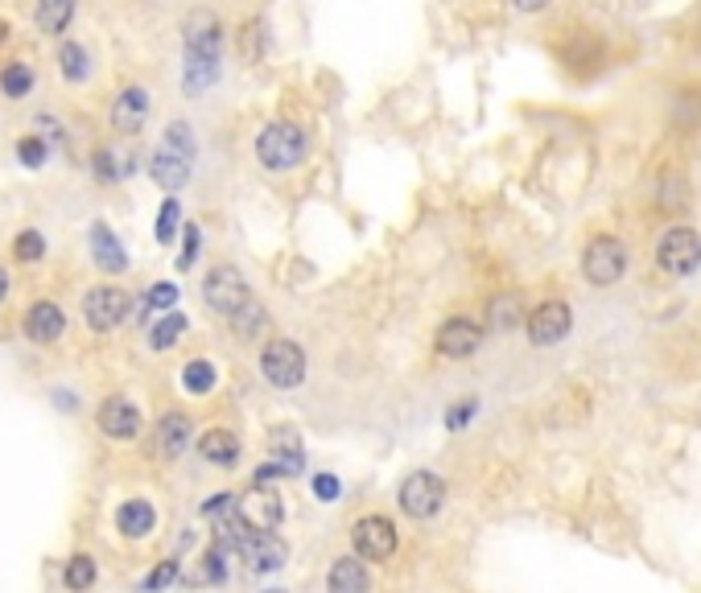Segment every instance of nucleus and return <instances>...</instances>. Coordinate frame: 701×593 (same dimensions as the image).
<instances>
[{
    "instance_id": "4",
    "label": "nucleus",
    "mask_w": 701,
    "mask_h": 593,
    "mask_svg": "<svg viewBox=\"0 0 701 593\" xmlns=\"http://www.w3.org/2000/svg\"><path fill=\"white\" fill-rule=\"evenodd\" d=\"M657 265L673 276H689L701 268V240L693 227H668L657 244Z\"/></svg>"
},
{
    "instance_id": "38",
    "label": "nucleus",
    "mask_w": 701,
    "mask_h": 593,
    "mask_svg": "<svg viewBox=\"0 0 701 593\" xmlns=\"http://www.w3.org/2000/svg\"><path fill=\"white\" fill-rule=\"evenodd\" d=\"M194 256H199V227L190 223L186 227V244H182V260H178V268L186 272V268L194 265Z\"/></svg>"
},
{
    "instance_id": "8",
    "label": "nucleus",
    "mask_w": 701,
    "mask_h": 593,
    "mask_svg": "<svg viewBox=\"0 0 701 593\" xmlns=\"http://www.w3.org/2000/svg\"><path fill=\"white\" fill-rule=\"evenodd\" d=\"M235 515H240V524L247 532H272L281 524L285 507H281V494L265 491V482H256L252 491L235 499Z\"/></svg>"
},
{
    "instance_id": "40",
    "label": "nucleus",
    "mask_w": 701,
    "mask_h": 593,
    "mask_svg": "<svg viewBox=\"0 0 701 593\" xmlns=\"http://www.w3.org/2000/svg\"><path fill=\"white\" fill-rule=\"evenodd\" d=\"M512 4L520 9V13H540V9L549 4V0H512Z\"/></svg>"
},
{
    "instance_id": "18",
    "label": "nucleus",
    "mask_w": 701,
    "mask_h": 593,
    "mask_svg": "<svg viewBox=\"0 0 701 593\" xmlns=\"http://www.w3.org/2000/svg\"><path fill=\"white\" fill-rule=\"evenodd\" d=\"M327 585H330V593H364L368 590L371 577H368L364 556H343V560H334V569L327 573Z\"/></svg>"
},
{
    "instance_id": "7",
    "label": "nucleus",
    "mask_w": 701,
    "mask_h": 593,
    "mask_svg": "<svg viewBox=\"0 0 701 593\" xmlns=\"http://www.w3.org/2000/svg\"><path fill=\"white\" fill-rule=\"evenodd\" d=\"M582 272H586L590 285H615V281H623V272H627V252L611 235H598L582 252Z\"/></svg>"
},
{
    "instance_id": "30",
    "label": "nucleus",
    "mask_w": 701,
    "mask_h": 593,
    "mask_svg": "<svg viewBox=\"0 0 701 593\" xmlns=\"http://www.w3.org/2000/svg\"><path fill=\"white\" fill-rule=\"evenodd\" d=\"M66 585H71V590L95 585V560H91V556H75V560L66 565Z\"/></svg>"
},
{
    "instance_id": "11",
    "label": "nucleus",
    "mask_w": 701,
    "mask_h": 593,
    "mask_svg": "<svg viewBox=\"0 0 701 593\" xmlns=\"http://www.w3.org/2000/svg\"><path fill=\"white\" fill-rule=\"evenodd\" d=\"M351 544H355V553L364 556V560H388L396 553V528L384 515H364L351 528Z\"/></svg>"
},
{
    "instance_id": "37",
    "label": "nucleus",
    "mask_w": 701,
    "mask_h": 593,
    "mask_svg": "<svg viewBox=\"0 0 701 593\" xmlns=\"http://www.w3.org/2000/svg\"><path fill=\"white\" fill-rule=\"evenodd\" d=\"M339 491H343V487H339V478H334V474H318V478H314V494H318L322 503H334Z\"/></svg>"
},
{
    "instance_id": "14",
    "label": "nucleus",
    "mask_w": 701,
    "mask_h": 593,
    "mask_svg": "<svg viewBox=\"0 0 701 593\" xmlns=\"http://www.w3.org/2000/svg\"><path fill=\"white\" fill-rule=\"evenodd\" d=\"M100 429H103V437H112V441H132V437L141 433V412H137L132 400L112 396V400H103V409H100Z\"/></svg>"
},
{
    "instance_id": "42",
    "label": "nucleus",
    "mask_w": 701,
    "mask_h": 593,
    "mask_svg": "<svg viewBox=\"0 0 701 593\" xmlns=\"http://www.w3.org/2000/svg\"><path fill=\"white\" fill-rule=\"evenodd\" d=\"M9 38V25H4V21H0V41Z\"/></svg>"
},
{
    "instance_id": "16",
    "label": "nucleus",
    "mask_w": 701,
    "mask_h": 593,
    "mask_svg": "<svg viewBox=\"0 0 701 593\" xmlns=\"http://www.w3.org/2000/svg\"><path fill=\"white\" fill-rule=\"evenodd\" d=\"M144 120H149V95H144L141 87H124L116 103H112V128L116 132H141Z\"/></svg>"
},
{
    "instance_id": "5",
    "label": "nucleus",
    "mask_w": 701,
    "mask_h": 593,
    "mask_svg": "<svg viewBox=\"0 0 701 593\" xmlns=\"http://www.w3.org/2000/svg\"><path fill=\"white\" fill-rule=\"evenodd\" d=\"M260 371H265V379L272 388H297L306 379V354L289 338H272L260 350Z\"/></svg>"
},
{
    "instance_id": "27",
    "label": "nucleus",
    "mask_w": 701,
    "mask_h": 593,
    "mask_svg": "<svg viewBox=\"0 0 701 593\" xmlns=\"http://www.w3.org/2000/svg\"><path fill=\"white\" fill-rule=\"evenodd\" d=\"M0 87H4V95L21 100V95L34 87V66H25V62H9V66L0 70Z\"/></svg>"
},
{
    "instance_id": "13",
    "label": "nucleus",
    "mask_w": 701,
    "mask_h": 593,
    "mask_svg": "<svg viewBox=\"0 0 701 593\" xmlns=\"http://www.w3.org/2000/svg\"><path fill=\"white\" fill-rule=\"evenodd\" d=\"M240 556L247 560V569H256V573H272V569H281L285 565V540L277 532H247L244 544H240Z\"/></svg>"
},
{
    "instance_id": "3",
    "label": "nucleus",
    "mask_w": 701,
    "mask_h": 593,
    "mask_svg": "<svg viewBox=\"0 0 701 593\" xmlns=\"http://www.w3.org/2000/svg\"><path fill=\"white\" fill-rule=\"evenodd\" d=\"M256 157H260V165L272 169V173L293 169V165L306 157V137H302V128H293V124H285V120L268 124L265 132L256 137Z\"/></svg>"
},
{
    "instance_id": "28",
    "label": "nucleus",
    "mask_w": 701,
    "mask_h": 593,
    "mask_svg": "<svg viewBox=\"0 0 701 593\" xmlns=\"http://www.w3.org/2000/svg\"><path fill=\"white\" fill-rule=\"evenodd\" d=\"M182 384L186 391H194V396H206V391L215 388V368L206 363V359H190L182 371Z\"/></svg>"
},
{
    "instance_id": "26",
    "label": "nucleus",
    "mask_w": 701,
    "mask_h": 593,
    "mask_svg": "<svg viewBox=\"0 0 701 593\" xmlns=\"http://www.w3.org/2000/svg\"><path fill=\"white\" fill-rule=\"evenodd\" d=\"M59 66H62V75L71 82H82L87 79V70H91V59H87V50L82 46H75V41H66L59 50Z\"/></svg>"
},
{
    "instance_id": "33",
    "label": "nucleus",
    "mask_w": 701,
    "mask_h": 593,
    "mask_svg": "<svg viewBox=\"0 0 701 593\" xmlns=\"http://www.w3.org/2000/svg\"><path fill=\"white\" fill-rule=\"evenodd\" d=\"M178 581V560H162L153 573L144 577V590H162V585H174Z\"/></svg>"
},
{
    "instance_id": "2",
    "label": "nucleus",
    "mask_w": 701,
    "mask_h": 593,
    "mask_svg": "<svg viewBox=\"0 0 701 593\" xmlns=\"http://www.w3.org/2000/svg\"><path fill=\"white\" fill-rule=\"evenodd\" d=\"M190 162H194V132H190V124H169L162 149L153 153V165H149L153 182L169 190V194L182 190L190 182Z\"/></svg>"
},
{
    "instance_id": "10",
    "label": "nucleus",
    "mask_w": 701,
    "mask_h": 593,
    "mask_svg": "<svg viewBox=\"0 0 701 593\" xmlns=\"http://www.w3.org/2000/svg\"><path fill=\"white\" fill-rule=\"evenodd\" d=\"M82 318H87V326L107 334V330H116L128 318V293L124 288H112V285H100L91 288L87 297H82Z\"/></svg>"
},
{
    "instance_id": "22",
    "label": "nucleus",
    "mask_w": 701,
    "mask_h": 593,
    "mask_svg": "<svg viewBox=\"0 0 701 593\" xmlns=\"http://www.w3.org/2000/svg\"><path fill=\"white\" fill-rule=\"evenodd\" d=\"M199 453H203L211 466H224V470H231V466L240 462V441H235L227 429H211L203 441H199Z\"/></svg>"
},
{
    "instance_id": "39",
    "label": "nucleus",
    "mask_w": 701,
    "mask_h": 593,
    "mask_svg": "<svg viewBox=\"0 0 701 593\" xmlns=\"http://www.w3.org/2000/svg\"><path fill=\"white\" fill-rule=\"evenodd\" d=\"M471 416H474V404H458V409H450V416H446V425H450V429H462V425H467Z\"/></svg>"
},
{
    "instance_id": "23",
    "label": "nucleus",
    "mask_w": 701,
    "mask_h": 593,
    "mask_svg": "<svg viewBox=\"0 0 701 593\" xmlns=\"http://www.w3.org/2000/svg\"><path fill=\"white\" fill-rule=\"evenodd\" d=\"M75 17V0H38V29L41 34H62Z\"/></svg>"
},
{
    "instance_id": "31",
    "label": "nucleus",
    "mask_w": 701,
    "mask_h": 593,
    "mask_svg": "<svg viewBox=\"0 0 701 593\" xmlns=\"http://www.w3.org/2000/svg\"><path fill=\"white\" fill-rule=\"evenodd\" d=\"M13 252H17L21 265H34V260H41V252H46V240H41L38 231H21Z\"/></svg>"
},
{
    "instance_id": "34",
    "label": "nucleus",
    "mask_w": 701,
    "mask_h": 593,
    "mask_svg": "<svg viewBox=\"0 0 701 593\" xmlns=\"http://www.w3.org/2000/svg\"><path fill=\"white\" fill-rule=\"evenodd\" d=\"M178 301V285H169V281H162V285L149 288V309H169Z\"/></svg>"
},
{
    "instance_id": "36",
    "label": "nucleus",
    "mask_w": 701,
    "mask_h": 593,
    "mask_svg": "<svg viewBox=\"0 0 701 593\" xmlns=\"http://www.w3.org/2000/svg\"><path fill=\"white\" fill-rule=\"evenodd\" d=\"M17 157H21L25 165H29V169H38V165H46V144L29 137V141H21V144H17Z\"/></svg>"
},
{
    "instance_id": "24",
    "label": "nucleus",
    "mask_w": 701,
    "mask_h": 593,
    "mask_svg": "<svg viewBox=\"0 0 701 593\" xmlns=\"http://www.w3.org/2000/svg\"><path fill=\"white\" fill-rule=\"evenodd\" d=\"M265 322H268V313L256 306V297H252V301H244V306L231 313V330H235L240 338H256V334L265 330Z\"/></svg>"
},
{
    "instance_id": "19",
    "label": "nucleus",
    "mask_w": 701,
    "mask_h": 593,
    "mask_svg": "<svg viewBox=\"0 0 701 593\" xmlns=\"http://www.w3.org/2000/svg\"><path fill=\"white\" fill-rule=\"evenodd\" d=\"M62 330H66V318H62V309L54 301H38L25 318V334L34 343H54V338H62Z\"/></svg>"
},
{
    "instance_id": "35",
    "label": "nucleus",
    "mask_w": 701,
    "mask_h": 593,
    "mask_svg": "<svg viewBox=\"0 0 701 593\" xmlns=\"http://www.w3.org/2000/svg\"><path fill=\"white\" fill-rule=\"evenodd\" d=\"M515 313H520L515 297H499V301H492V322H495V326H512Z\"/></svg>"
},
{
    "instance_id": "9",
    "label": "nucleus",
    "mask_w": 701,
    "mask_h": 593,
    "mask_svg": "<svg viewBox=\"0 0 701 593\" xmlns=\"http://www.w3.org/2000/svg\"><path fill=\"white\" fill-rule=\"evenodd\" d=\"M203 297H206V306L215 309V313L231 318V313L244 306V301H252V288H247V281L235 272V268L224 265V268H215V272L206 276Z\"/></svg>"
},
{
    "instance_id": "1",
    "label": "nucleus",
    "mask_w": 701,
    "mask_h": 593,
    "mask_svg": "<svg viewBox=\"0 0 701 593\" xmlns=\"http://www.w3.org/2000/svg\"><path fill=\"white\" fill-rule=\"evenodd\" d=\"M186 41V70L182 82L190 95L206 91L211 82L219 79V50H224V25L211 9H194L182 25Z\"/></svg>"
},
{
    "instance_id": "12",
    "label": "nucleus",
    "mask_w": 701,
    "mask_h": 593,
    "mask_svg": "<svg viewBox=\"0 0 701 593\" xmlns=\"http://www.w3.org/2000/svg\"><path fill=\"white\" fill-rule=\"evenodd\" d=\"M524 326H528L524 334H528L533 347H557V343L570 334V326H574V313H570L565 301H545V306H536L533 313H528Z\"/></svg>"
},
{
    "instance_id": "25",
    "label": "nucleus",
    "mask_w": 701,
    "mask_h": 593,
    "mask_svg": "<svg viewBox=\"0 0 701 593\" xmlns=\"http://www.w3.org/2000/svg\"><path fill=\"white\" fill-rule=\"evenodd\" d=\"M186 330V318L182 313H165L162 322H153V330H149V347L153 350H169L178 338H182Z\"/></svg>"
},
{
    "instance_id": "6",
    "label": "nucleus",
    "mask_w": 701,
    "mask_h": 593,
    "mask_svg": "<svg viewBox=\"0 0 701 593\" xmlns=\"http://www.w3.org/2000/svg\"><path fill=\"white\" fill-rule=\"evenodd\" d=\"M400 512L412 515V519H430V515L442 512L446 503V482L433 470H412L405 482H400Z\"/></svg>"
},
{
    "instance_id": "17",
    "label": "nucleus",
    "mask_w": 701,
    "mask_h": 593,
    "mask_svg": "<svg viewBox=\"0 0 701 593\" xmlns=\"http://www.w3.org/2000/svg\"><path fill=\"white\" fill-rule=\"evenodd\" d=\"M190 446V416L186 412H165L157 421V453L162 457H182Z\"/></svg>"
},
{
    "instance_id": "20",
    "label": "nucleus",
    "mask_w": 701,
    "mask_h": 593,
    "mask_svg": "<svg viewBox=\"0 0 701 593\" xmlns=\"http://www.w3.org/2000/svg\"><path fill=\"white\" fill-rule=\"evenodd\" d=\"M91 256H95V265L103 272H124L128 268V256H124L120 240L112 235V227L107 223H91Z\"/></svg>"
},
{
    "instance_id": "29",
    "label": "nucleus",
    "mask_w": 701,
    "mask_h": 593,
    "mask_svg": "<svg viewBox=\"0 0 701 593\" xmlns=\"http://www.w3.org/2000/svg\"><path fill=\"white\" fill-rule=\"evenodd\" d=\"M268 450L277 453V457H285V462H297L302 466V437L293 429H277L268 437Z\"/></svg>"
},
{
    "instance_id": "15",
    "label": "nucleus",
    "mask_w": 701,
    "mask_h": 593,
    "mask_svg": "<svg viewBox=\"0 0 701 593\" xmlns=\"http://www.w3.org/2000/svg\"><path fill=\"white\" fill-rule=\"evenodd\" d=\"M479 343H483V330H479V322H471V318H450L446 326L437 330V350L450 354V359H467V354H474Z\"/></svg>"
},
{
    "instance_id": "21",
    "label": "nucleus",
    "mask_w": 701,
    "mask_h": 593,
    "mask_svg": "<svg viewBox=\"0 0 701 593\" xmlns=\"http://www.w3.org/2000/svg\"><path fill=\"white\" fill-rule=\"evenodd\" d=\"M116 528H120L128 540H141L157 528V512H153V503H144V499H128L120 512H116Z\"/></svg>"
},
{
    "instance_id": "41",
    "label": "nucleus",
    "mask_w": 701,
    "mask_h": 593,
    "mask_svg": "<svg viewBox=\"0 0 701 593\" xmlns=\"http://www.w3.org/2000/svg\"><path fill=\"white\" fill-rule=\"evenodd\" d=\"M4 293H9V276L0 272V301H4Z\"/></svg>"
},
{
    "instance_id": "32",
    "label": "nucleus",
    "mask_w": 701,
    "mask_h": 593,
    "mask_svg": "<svg viewBox=\"0 0 701 593\" xmlns=\"http://www.w3.org/2000/svg\"><path fill=\"white\" fill-rule=\"evenodd\" d=\"M178 219H182V210H178V198H165L162 215H157V240L169 244L174 235H178Z\"/></svg>"
}]
</instances>
